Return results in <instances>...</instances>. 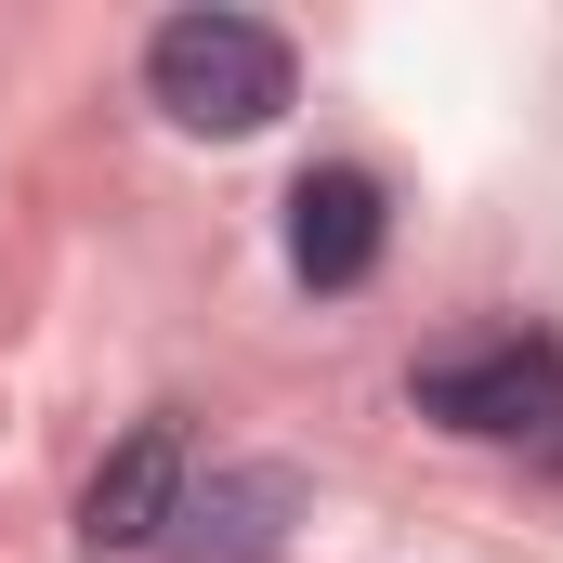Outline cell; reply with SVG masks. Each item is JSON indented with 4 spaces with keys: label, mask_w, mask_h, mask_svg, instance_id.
<instances>
[{
    "label": "cell",
    "mask_w": 563,
    "mask_h": 563,
    "mask_svg": "<svg viewBox=\"0 0 563 563\" xmlns=\"http://www.w3.org/2000/svg\"><path fill=\"white\" fill-rule=\"evenodd\" d=\"M144 92H157V119L170 132H263L288 106V40L263 26V13H170L157 40H144Z\"/></svg>",
    "instance_id": "cell-1"
},
{
    "label": "cell",
    "mask_w": 563,
    "mask_h": 563,
    "mask_svg": "<svg viewBox=\"0 0 563 563\" xmlns=\"http://www.w3.org/2000/svg\"><path fill=\"white\" fill-rule=\"evenodd\" d=\"M420 420L472 445H563V341L551 328H459L420 354Z\"/></svg>",
    "instance_id": "cell-2"
},
{
    "label": "cell",
    "mask_w": 563,
    "mask_h": 563,
    "mask_svg": "<svg viewBox=\"0 0 563 563\" xmlns=\"http://www.w3.org/2000/svg\"><path fill=\"white\" fill-rule=\"evenodd\" d=\"M380 236H394V210H380L367 170H301L288 184V276L301 288H367L380 276Z\"/></svg>",
    "instance_id": "cell-3"
},
{
    "label": "cell",
    "mask_w": 563,
    "mask_h": 563,
    "mask_svg": "<svg viewBox=\"0 0 563 563\" xmlns=\"http://www.w3.org/2000/svg\"><path fill=\"white\" fill-rule=\"evenodd\" d=\"M170 525H184V432L144 420L132 445H106V472L79 485V538H92V551H157Z\"/></svg>",
    "instance_id": "cell-4"
},
{
    "label": "cell",
    "mask_w": 563,
    "mask_h": 563,
    "mask_svg": "<svg viewBox=\"0 0 563 563\" xmlns=\"http://www.w3.org/2000/svg\"><path fill=\"white\" fill-rule=\"evenodd\" d=\"M288 498H301L288 472H236V485H210V498L184 485V525H197V563H263V551H276V525H288Z\"/></svg>",
    "instance_id": "cell-5"
},
{
    "label": "cell",
    "mask_w": 563,
    "mask_h": 563,
    "mask_svg": "<svg viewBox=\"0 0 563 563\" xmlns=\"http://www.w3.org/2000/svg\"><path fill=\"white\" fill-rule=\"evenodd\" d=\"M551 459H563V445H551Z\"/></svg>",
    "instance_id": "cell-6"
}]
</instances>
